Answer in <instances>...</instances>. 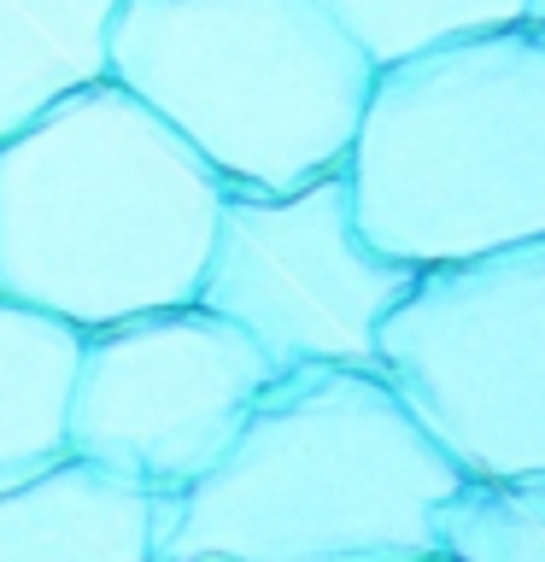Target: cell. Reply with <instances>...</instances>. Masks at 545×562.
<instances>
[{
    "instance_id": "1",
    "label": "cell",
    "mask_w": 545,
    "mask_h": 562,
    "mask_svg": "<svg viewBox=\"0 0 545 562\" xmlns=\"http://www.w3.org/2000/svg\"><path fill=\"white\" fill-rule=\"evenodd\" d=\"M457 481L376 363H293L218 463L158 498L153 562H440Z\"/></svg>"
},
{
    "instance_id": "2",
    "label": "cell",
    "mask_w": 545,
    "mask_h": 562,
    "mask_svg": "<svg viewBox=\"0 0 545 562\" xmlns=\"http://www.w3.org/2000/svg\"><path fill=\"white\" fill-rule=\"evenodd\" d=\"M229 182L123 82L0 135V293L77 328L193 299Z\"/></svg>"
},
{
    "instance_id": "3",
    "label": "cell",
    "mask_w": 545,
    "mask_h": 562,
    "mask_svg": "<svg viewBox=\"0 0 545 562\" xmlns=\"http://www.w3.org/2000/svg\"><path fill=\"white\" fill-rule=\"evenodd\" d=\"M341 170L411 270L545 235V42L499 24L376 65Z\"/></svg>"
},
{
    "instance_id": "4",
    "label": "cell",
    "mask_w": 545,
    "mask_h": 562,
    "mask_svg": "<svg viewBox=\"0 0 545 562\" xmlns=\"http://www.w3.org/2000/svg\"><path fill=\"white\" fill-rule=\"evenodd\" d=\"M105 77L229 188L341 170L376 59L329 0H118Z\"/></svg>"
},
{
    "instance_id": "5",
    "label": "cell",
    "mask_w": 545,
    "mask_h": 562,
    "mask_svg": "<svg viewBox=\"0 0 545 562\" xmlns=\"http://www.w3.org/2000/svg\"><path fill=\"white\" fill-rule=\"evenodd\" d=\"M376 369L464 474L545 469V235L416 270Z\"/></svg>"
},
{
    "instance_id": "6",
    "label": "cell",
    "mask_w": 545,
    "mask_h": 562,
    "mask_svg": "<svg viewBox=\"0 0 545 562\" xmlns=\"http://www.w3.org/2000/svg\"><path fill=\"white\" fill-rule=\"evenodd\" d=\"M416 281L358 228L346 170L229 188L193 299L253 334L276 369L376 363L381 316Z\"/></svg>"
},
{
    "instance_id": "7",
    "label": "cell",
    "mask_w": 545,
    "mask_h": 562,
    "mask_svg": "<svg viewBox=\"0 0 545 562\" xmlns=\"http://www.w3.org/2000/svg\"><path fill=\"white\" fill-rule=\"evenodd\" d=\"M276 363L200 299L82 328L70 386V451L158 498L193 486L241 434Z\"/></svg>"
},
{
    "instance_id": "8",
    "label": "cell",
    "mask_w": 545,
    "mask_h": 562,
    "mask_svg": "<svg viewBox=\"0 0 545 562\" xmlns=\"http://www.w3.org/2000/svg\"><path fill=\"white\" fill-rule=\"evenodd\" d=\"M153 509L141 481L59 451L0 486V562H153Z\"/></svg>"
},
{
    "instance_id": "9",
    "label": "cell",
    "mask_w": 545,
    "mask_h": 562,
    "mask_svg": "<svg viewBox=\"0 0 545 562\" xmlns=\"http://www.w3.org/2000/svg\"><path fill=\"white\" fill-rule=\"evenodd\" d=\"M82 328L0 293V486L70 451Z\"/></svg>"
},
{
    "instance_id": "10",
    "label": "cell",
    "mask_w": 545,
    "mask_h": 562,
    "mask_svg": "<svg viewBox=\"0 0 545 562\" xmlns=\"http://www.w3.org/2000/svg\"><path fill=\"white\" fill-rule=\"evenodd\" d=\"M118 0H0V135L105 70Z\"/></svg>"
},
{
    "instance_id": "11",
    "label": "cell",
    "mask_w": 545,
    "mask_h": 562,
    "mask_svg": "<svg viewBox=\"0 0 545 562\" xmlns=\"http://www.w3.org/2000/svg\"><path fill=\"white\" fill-rule=\"evenodd\" d=\"M440 562H545V469L464 474L440 509Z\"/></svg>"
},
{
    "instance_id": "12",
    "label": "cell",
    "mask_w": 545,
    "mask_h": 562,
    "mask_svg": "<svg viewBox=\"0 0 545 562\" xmlns=\"http://www.w3.org/2000/svg\"><path fill=\"white\" fill-rule=\"evenodd\" d=\"M329 12L358 35L369 59L387 65L399 53L452 42V35L522 24L527 0H329Z\"/></svg>"
},
{
    "instance_id": "13",
    "label": "cell",
    "mask_w": 545,
    "mask_h": 562,
    "mask_svg": "<svg viewBox=\"0 0 545 562\" xmlns=\"http://www.w3.org/2000/svg\"><path fill=\"white\" fill-rule=\"evenodd\" d=\"M522 24H527V30H534V35H540V42H545V0H527V12H522Z\"/></svg>"
}]
</instances>
